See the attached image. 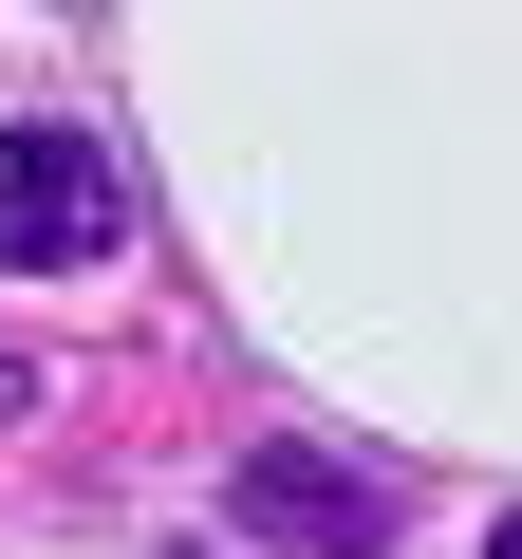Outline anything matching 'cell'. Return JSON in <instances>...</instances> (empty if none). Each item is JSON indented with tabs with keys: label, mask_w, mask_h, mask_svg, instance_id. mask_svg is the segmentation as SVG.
Segmentation results:
<instances>
[{
	"label": "cell",
	"mask_w": 522,
	"mask_h": 559,
	"mask_svg": "<svg viewBox=\"0 0 522 559\" xmlns=\"http://www.w3.org/2000/svg\"><path fill=\"white\" fill-rule=\"evenodd\" d=\"M112 242H131V168H112V131L20 112V131H0V280H75V261H112Z\"/></svg>",
	"instance_id": "obj_1"
},
{
	"label": "cell",
	"mask_w": 522,
	"mask_h": 559,
	"mask_svg": "<svg viewBox=\"0 0 522 559\" xmlns=\"http://www.w3.org/2000/svg\"><path fill=\"white\" fill-rule=\"evenodd\" d=\"M224 503H242V540H281V559H355V540L392 522V485H355L336 448H242Z\"/></svg>",
	"instance_id": "obj_2"
},
{
	"label": "cell",
	"mask_w": 522,
	"mask_h": 559,
	"mask_svg": "<svg viewBox=\"0 0 522 559\" xmlns=\"http://www.w3.org/2000/svg\"><path fill=\"white\" fill-rule=\"evenodd\" d=\"M485 559H522V522H503V540H485Z\"/></svg>",
	"instance_id": "obj_3"
}]
</instances>
